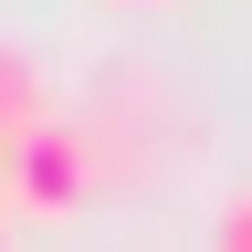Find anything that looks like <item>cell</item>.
Returning a JSON list of instances; mask_svg holds the SVG:
<instances>
[{"instance_id":"3","label":"cell","mask_w":252,"mask_h":252,"mask_svg":"<svg viewBox=\"0 0 252 252\" xmlns=\"http://www.w3.org/2000/svg\"><path fill=\"white\" fill-rule=\"evenodd\" d=\"M220 252H252V189L231 200V220H220Z\"/></svg>"},{"instance_id":"1","label":"cell","mask_w":252,"mask_h":252,"mask_svg":"<svg viewBox=\"0 0 252 252\" xmlns=\"http://www.w3.org/2000/svg\"><path fill=\"white\" fill-rule=\"evenodd\" d=\"M0 179H11V210H32V220H63V210L94 189V147H84L63 116H53V126H32V137L0 158Z\"/></svg>"},{"instance_id":"2","label":"cell","mask_w":252,"mask_h":252,"mask_svg":"<svg viewBox=\"0 0 252 252\" xmlns=\"http://www.w3.org/2000/svg\"><path fill=\"white\" fill-rule=\"evenodd\" d=\"M32 126H53V105H42V74H32V63L0 42V158H11Z\"/></svg>"},{"instance_id":"4","label":"cell","mask_w":252,"mask_h":252,"mask_svg":"<svg viewBox=\"0 0 252 252\" xmlns=\"http://www.w3.org/2000/svg\"><path fill=\"white\" fill-rule=\"evenodd\" d=\"M0 210H11V179H0Z\"/></svg>"}]
</instances>
